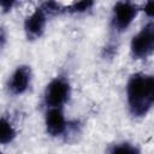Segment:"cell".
Returning a JSON list of instances; mask_svg holds the SVG:
<instances>
[{
	"instance_id": "obj_12",
	"label": "cell",
	"mask_w": 154,
	"mask_h": 154,
	"mask_svg": "<svg viewBox=\"0 0 154 154\" xmlns=\"http://www.w3.org/2000/svg\"><path fill=\"white\" fill-rule=\"evenodd\" d=\"M14 5H16L14 1H8V0H2V1H0V8H1L4 12H10V11L13 8Z\"/></svg>"
},
{
	"instance_id": "obj_7",
	"label": "cell",
	"mask_w": 154,
	"mask_h": 154,
	"mask_svg": "<svg viewBox=\"0 0 154 154\" xmlns=\"http://www.w3.org/2000/svg\"><path fill=\"white\" fill-rule=\"evenodd\" d=\"M46 130L53 137L61 136L66 130V120L61 108H49L46 113Z\"/></svg>"
},
{
	"instance_id": "obj_2",
	"label": "cell",
	"mask_w": 154,
	"mask_h": 154,
	"mask_svg": "<svg viewBox=\"0 0 154 154\" xmlns=\"http://www.w3.org/2000/svg\"><path fill=\"white\" fill-rule=\"evenodd\" d=\"M154 49V24L144 25L131 40L130 51L135 59H146Z\"/></svg>"
},
{
	"instance_id": "obj_10",
	"label": "cell",
	"mask_w": 154,
	"mask_h": 154,
	"mask_svg": "<svg viewBox=\"0 0 154 154\" xmlns=\"http://www.w3.org/2000/svg\"><path fill=\"white\" fill-rule=\"evenodd\" d=\"M93 6H94V1L84 0V1L73 2L71 6L67 7V10H69V12H71V13H84V12L91 10Z\"/></svg>"
},
{
	"instance_id": "obj_9",
	"label": "cell",
	"mask_w": 154,
	"mask_h": 154,
	"mask_svg": "<svg viewBox=\"0 0 154 154\" xmlns=\"http://www.w3.org/2000/svg\"><path fill=\"white\" fill-rule=\"evenodd\" d=\"M109 154H141L140 149L130 143H119L111 148Z\"/></svg>"
},
{
	"instance_id": "obj_1",
	"label": "cell",
	"mask_w": 154,
	"mask_h": 154,
	"mask_svg": "<svg viewBox=\"0 0 154 154\" xmlns=\"http://www.w3.org/2000/svg\"><path fill=\"white\" fill-rule=\"evenodd\" d=\"M126 95L130 113L134 117L146 116L154 102V78L147 73H135L129 78Z\"/></svg>"
},
{
	"instance_id": "obj_8",
	"label": "cell",
	"mask_w": 154,
	"mask_h": 154,
	"mask_svg": "<svg viewBox=\"0 0 154 154\" xmlns=\"http://www.w3.org/2000/svg\"><path fill=\"white\" fill-rule=\"evenodd\" d=\"M16 137V130L13 125L6 119L0 118V144H8Z\"/></svg>"
},
{
	"instance_id": "obj_11",
	"label": "cell",
	"mask_w": 154,
	"mask_h": 154,
	"mask_svg": "<svg viewBox=\"0 0 154 154\" xmlns=\"http://www.w3.org/2000/svg\"><path fill=\"white\" fill-rule=\"evenodd\" d=\"M38 7L45 12V14L47 17L48 16H55V14H58V13L61 12L60 4L55 2V1H46V2H42Z\"/></svg>"
},
{
	"instance_id": "obj_6",
	"label": "cell",
	"mask_w": 154,
	"mask_h": 154,
	"mask_svg": "<svg viewBox=\"0 0 154 154\" xmlns=\"http://www.w3.org/2000/svg\"><path fill=\"white\" fill-rule=\"evenodd\" d=\"M31 79V69L26 65L18 66L8 81V89L13 95H22L29 88Z\"/></svg>"
},
{
	"instance_id": "obj_5",
	"label": "cell",
	"mask_w": 154,
	"mask_h": 154,
	"mask_svg": "<svg viewBox=\"0 0 154 154\" xmlns=\"http://www.w3.org/2000/svg\"><path fill=\"white\" fill-rule=\"evenodd\" d=\"M47 23V16L45 12L37 7L35 11L29 14L24 20V31L28 40H36L42 36Z\"/></svg>"
},
{
	"instance_id": "obj_15",
	"label": "cell",
	"mask_w": 154,
	"mask_h": 154,
	"mask_svg": "<svg viewBox=\"0 0 154 154\" xmlns=\"http://www.w3.org/2000/svg\"><path fill=\"white\" fill-rule=\"evenodd\" d=\"M0 154H2V153H1V152H0Z\"/></svg>"
},
{
	"instance_id": "obj_4",
	"label": "cell",
	"mask_w": 154,
	"mask_h": 154,
	"mask_svg": "<svg viewBox=\"0 0 154 154\" xmlns=\"http://www.w3.org/2000/svg\"><path fill=\"white\" fill-rule=\"evenodd\" d=\"M138 12V6L130 1H119L113 7V28L118 31H124L135 19Z\"/></svg>"
},
{
	"instance_id": "obj_14",
	"label": "cell",
	"mask_w": 154,
	"mask_h": 154,
	"mask_svg": "<svg viewBox=\"0 0 154 154\" xmlns=\"http://www.w3.org/2000/svg\"><path fill=\"white\" fill-rule=\"evenodd\" d=\"M154 2L153 1H148L146 5H144V12H146V14L148 16V17H153V14H154Z\"/></svg>"
},
{
	"instance_id": "obj_13",
	"label": "cell",
	"mask_w": 154,
	"mask_h": 154,
	"mask_svg": "<svg viewBox=\"0 0 154 154\" xmlns=\"http://www.w3.org/2000/svg\"><path fill=\"white\" fill-rule=\"evenodd\" d=\"M6 41H7L6 30H5V28L0 26V52L4 49V47H5V45H6Z\"/></svg>"
},
{
	"instance_id": "obj_3",
	"label": "cell",
	"mask_w": 154,
	"mask_h": 154,
	"mask_svg": "<svg viewBox=\"0 0 154 154\" xmlns=\"http://www.w3.org/2000/svg\"><path fill=\"white\" fill-rule=\"evenodd\" d=\"M70 96V84L63 77L52 79L45 91V102L49 108H60Z\"/></svg>"
}]
</instances>
